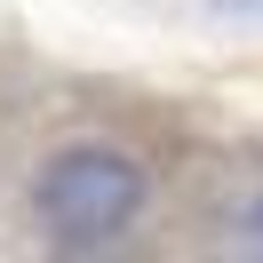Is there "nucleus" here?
Wrapping results in <instances>:
<instances>
[{
  "instance_id": "obj_3",
  "label": "nucleus",
  "mask_w": 263,
  "mask_h": 263,
  "mask_svg": "<svg viewBox=\"0 0 263 263\" xmlns=\"http://www.w3.org/2000/svg\"><path fill=\"white\" fill-rule=\"evenodd\" d=\"M223 16H239V24H263V0H215Z\"/></svg>"
},
{
  "instance_id": "obj_1",
  "label": "nucleus",
  "mask_w": 263,
  "mask_h": 263,
  "mask_svg": "<svg viewBox=\"0 0 263 263\" xmlns=\"http://www.w3.org/2000/svg\"><path fill=\"white\" fill-rule=\"evenodd\" d=\"M152 208V167L120 144H64L32 176V215L64 255H104L120 247Z\"/></svg>"
},
{
  "instance_id": "obj_2",
  "label": "nucleus",
  "mask_w": 263,
  "mask_h": 263,
  "mask_svg": "<svg viewBox=\"0 0 263 263\" xmlns=\"http://www.w3.org/2000/svg\"><path fill=\"white\" fill-rule=\"evenodd\" d=\"M231 239H239L247 255H263V183L239 199V208H231Z\"/></svg>"
}]
</instances>
